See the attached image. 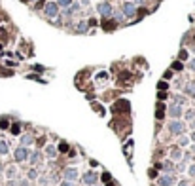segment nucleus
Here are the masks:
<instances>
[{
    "label": "nucleus",
    "instance_id": "nucleus-29",
    "mask_svg": "<svg viewBox=\"0 0 195 186\" xmlns=\"http://www.w3.org/2000/svg\"><path fill=\"white\" fill-rule=\"evenodd\" d=\"M178 186H190V182H188V181H180V182H178Z\"/></svg>",
    "mask_w": 195,
    "mask_h": 186
},
{
    "label": "nucleus",
    "instance_id": "nucleus-34",
    "mask_svg": "<svg viewBox=\"0 0 195 186\" xmlns=\"http://www.w3.org/2000/svg\"><path fill=\"white\" fill-rule=\"evenodd\" d=\"M0 51H2V46H0ZM0 55H2V53H0Z\"/></svg>",
    "mask_w": 195,
    "mask_h": 186
},
{
    "label": "nucleus",
    "instance_id": "nucleus-33",
    "mask_svg": "<svg viewBox=\"0 0 195 186\" xmlns=\"http://www.w3.org/2000/svg\"><path fill=\"white\" fill-rule=\"evenodd\" d=\"M191 139H193V141H195V133H191Z\"/></svg>",
    "mask_w": 195,
    "mask_h": 186
},
{
    "label": "nucleus",
    "instance_id": "nucleus-20",
    "mask_svg": "<svg viewBox=\"0 0 195 186\" xmlns=\"http://www.w3.org/2000/svg\"><path fill=\"white\" fill-rule=\"evenodd\" d=\"M184 59H188V51H186V50H182V51H180V63H182Z\"/></svg>",
    "mask_w": 195,
    "mask_h": 186
},
{
    "label": "nucleus",
    "instance_id": "nucleus-8",
    "mask_svg": "<svg viewBox=\"0 0 195 186\" xmlns=\"http://www.w3.org/2000/svg\"><path fill=\"white\" fill-rule=\"evenodd\" d=\"M99 14L104 15V17H108V15H112V8H110V4H99Z\"/></svg>",
    "mask_w": 195,
    "mask_h": 186
},
{
    "label": "nucleus",
    "instance_id": "nucleus-16",
    "mask_svg": "<svg viewBox=\"0 0 195 186\" xmlns=\"http://www.w3.org/2000/svg\"><path fill=\"white\" fill-rule=\"evenodd\" d=\"M0 154H8V146L4 141H0Z\"/></svg>",
    "mask_w": 195,
    "mask_h": 186
},
{
    "label": "nucleus",
    "instance_id": "nucleus-6",
    "mask_svg": "<svg viewBox=\"0 0 195 186\" xmlns=\"http://www.w3.org/2000/svg\"><path fill=\"white\" fill-rule=\"evenodd\" d=\"M59 12V6L55 4V2H49V4H45V14L49 15V17H55Z\"/></svg>",
    "mask_w": 195,
    "mask_h": 186
},
{
    "label": "nucleus",
    "instance_id": "nucleus-9",
    "mask_svg": "<svg viewBox=\"0 0 195 186\" xmlns=\"http://www.w3.org/2000/svg\"><path fill=\"white\" fill-rule=\"evenodd\" d=\"M135 12H136V8H135V4H131V2H127V4L123 6V14L127 15V17L135 15Z\"/></svg>",
    "mask_w": 195,
    "mask_h": 186
},
{
    "label": "nucleus",
    "instance_id": "nucleus-11",
    "mask_svg": "<svg viewBox=\"0 0 195 186\" xmlns=\"http://www.w3.org/2000/svg\"><path fill=\"white\" fill-rule=\"evenodd\" d=\"M186 93H188V95H191V97H195V82H190L186 86Z\"/></svg>",
    "mask_w": 195,
    "mask_h": 186
},
{
    "label": "nucleus",
    "instance_id": "nucleus-28",
    "mask_svg": "<svg viewBox=\"0 0 195 186\" xmlns=\"http://www.w3.org/2000/svg\"><path fill=\"white\" fill-rule=\"evenodd\" d=\"M59 150H61V152H66V150H68V146H66V144H64V142H63V144L59 146Z\"/></svg>",
    "mask_w": 195,
    "mask_h": 186
},
{
    "label": "nucleus",
    "instance_id": "nucleus-7",
    "mask_svg": "<svg viewBox=\"0 0 195 186\" xmlns=\"http://www.w3.org/2000/svg\"><path fill=\"white\" fill-rule=\"evenodd\" d=\"M169 116H171V118H180L182 116V108L180 106H178V104H173V106H171V108H169Z\"/></svg>",
    "mask_w": 195,
    "mask_h": 186
},
{
    "label": "nucleus",
    "instance_id": "nucleus-13",
    "mask_svg": "<svg viewBox=\"0 0 195 186\" xmlns=\"http://www.w3.org/2000/svg\"><path fill=\"white\" fill-rule=\"evenodd\" d=\"M28 158H30V161H32V164H38V161L42 159V154H40V152H34V154H32V156H28Z\"/></svg>",
    "mask_w": 195,
    "mask_h": 186
},
{
    "label": "nucleus",
    "instance_id": "nucleus-31",
    "mask_svg": "<svg viewBox=\"0 0 195 186\" xmlns=\"http://www.w3.org/2000/svg\"><path fill=\"white\" fill-rule=\"evenodd\" d=\"M190 67H191V68H193V70H195V59H193V61H191V63H190Z\"/></svg>",
    "mask_w": 195,
    "mask_h": 186
},
{
    "label": "nucleus",
    "instance_id": "nucleus-1",
    "mask_svg": "<svg viewBox=\"0 0 195 186\" xmlns=\"http://www.w3.org/2000/svg\"><path fill=\"white\" fill-rule=\"evenodd\" d=\"M15 161H25V159H28V156H30V152H28L27 146H19L17 150H15Z\"/></svg>",
    "mask_w": 195,
    "mask_h": 186
},
{
    "label": "nucleus",
    "instance_id": "nucleus-3",
    "mask_svg": "<svg viewBox=\"0 0 195 186\" xmlns=\"http://www.w3.org/2000/svg\"><path fill=\"white\" fill-rule=\"evenodd\" d=\"M97 181H99V177H97V173H93V171H89V173L83 175V182H85L87 186H93Z\"/></svg>",
    "mask_w": 195,
    "mask_h": 186
},
{
    "label": "nucleus",
    "instance_id": "nucleus-18",
    "mask_svg": "<svg viewBox=\"0 0 195 186\" xmlns=\"http://www.w3.org/2000/svg\"><path fill=\"white\" fill-rule=\"evenodd\" d=\"M182 68H184V67H182L180 61H174V63H173V70H182Z\"/></svg>",
    "mask_w": 195,
    "mask_h": 186
},
{
    "label": "nucleus",
    "instance_id": "nucleus-19",
    "mask_svg": "<svg viewBox=\"0 0 195 186\" xmlns=\"http://www.w3.org/2000/svg\"><path fill=\"white\" fill-rule=\"evenodd\" d=\"M186 118L188 120H193L195 118V110H188V112H186Z\"/></svg>",
    "mask_w": 195,
    "mask_h": 186
},
{
    "label": "nucleus",
    "instance_id": "nucleus-26",
    "mask_svg": "<svg viewBox=\"0 0 195 186\" xmlns=\"http://www.w3.org/2000/svg\"><path fill=\"white\" fill-rule=\"evenodd\" d=\"M12 133H15V135H17V133H19V125H17V123H15V125L12 127Z\"/></svg>",
    "mask_w": 195,
    "mask_h": 186
},
{
    "label": "nucleus",
    "instance_id": "nucleus-32",
    "mask_svg": "<svg viewBox=\"0 0 195 186\" xmlns=\"http://www.w3.org/2000/svg\"><path fill=\"white\" fill-rule=\"evenodd\" d=\"M21 186H28V182H27V181H23V182H21Z\"/></svg>",
    "mask_w": 195,
    "mask_h": 186
},
{
    "label": "nucleus",
    "instance_id": "nucleus-2",
    "mask_svg": "<svg viewBox=\"0 0 195 186\" xmlns=\"http://www.w3.org/2000/svg\"><path fill=\"white\" fill-rule=\"evenodd\" d=\"M169 129H171L173 133H176V135H182V133H184V123L178 122V120H174V122H171Z\"/></svg>",
    "mask_w": 195,
    "mask_h": 186
},
{
    "label": "nucleus",
    "instance_id": "nucleus-17",
    "mask_svg": "<svg viewBox=\"0 0 195 186\" xmlns=\"http://www.w3.org/2000/svg\"><path fill=\"white\" fill-rule=\"evenodd\" d=\"M21 142H23V144H30V142H32V137H30V135H25V137L21 139Z\"/></svg>",
    "mask_w": 195,
    "mask_h": 186
},
{
    "label": "nucleus",
    "instance_id": "nucleus-12",
    "mask_svg": "<svg viewBox=\"0 0 195 186\" xmlns=\"http://www.w3.org/2000/svg\"><path fill=\"white\" fill-rule=\"evenodd\" d=\"M171 158H173L174 161H178V159L182 158V152H180L178 148H173V152H171Z\"/></svg>",
    "mask_w": 195,
    "mask_h": 186
},
{
    "label": "nucleus",
    "instance_id": "nucleus-25",
    "mask_svg": "<svg viewBox=\"0 0 195 186\" xmlns=\"http://www.w3.org/2000/svg\"><path fill=\"white\" fill-rule=\"evenodd\" d=\"M70 2H72V0H59L61 6H70Z\"/></svg>",
    "mask_w": 195,
    "mask_h": 186
},
{
    "label": "nucleus",
    "instance_id": "nucleus-15",
    "mask_svg": "<svg viewBox=\"0 0 195 186\" xmlns=\"http://www.w3.org/2000/svg\"><path fill=\"white\" fill-rule=\"evenodd\" d=\"M55 152H57V150H55V146H47V148H45V154H47V156H49V158H53V156H55Z\"/></svg>",
    "mask_w": 195,
    "mask_h": 186
},
{
    "label": "nucleus",
    "instance_id": "nucleus-22",
    "mask_svg": "<svg viewBox=\"0 0 195 186\" xmlns=\"http://www.w3.org/2000/svg\"><path fill=\"white\" fill-rule=\"evenodd\" d=\"M188 144V137H180V146H186Z\"/></svg>",
    "mask_w": 195,
    "mask_h": 186
},
{
    "label": "nucleus",
    "instance_id": "nucleus-23",
    "mask_svg": "<svg viewBox=\"0 0 195 186\" xmlns=\"http://www.w3.org/2000/svg\"><path fill=\"white\" fill-rule=\"evenodd\" d=\"M188 173H190L191 177H195V165H190V169H188Z\"/></svg>",
    "mask_w": 195,
    "mask_h": 186
},
{
    "label": "nucleus",
    "instance_id": "nucleus-30",
    "mask_svg": "<svg viewBox=\"0 0 195 186\" xmlns=\"http://www.w3.org/2000/svg\"><path fill=\"white\" fill-rule=\"evenodd\" d=\"M61 186H74V182H68V181H64V182H63V184H61Z\"/></svg>",
    "mask_w": 195,
    "mask_h": 186
},
{
    "label": "nucleus",
    "instance_id": "nucleus-5",
    "mask_svg": "<svg viewBox=\"0 0 195 186\" xmlns=\"http://www.w3.org/2000/svg\"><path fill=\"white\" fill-rule=\"evenodd\" d=\"M64 179H66L68 182L76 181V179H78V169H74V167H68V169H64Z\"/></svg>",
    "mask_w": 195,
    "mask_h": 186
},
{
    "label": "nucleus",
    "instance_id": "nucleus-14",
    "mask_svg": "<svg viewBox=\"0 0 195 186\" xmlns=\"http://www.w3.org/2000/svg\"><path fill=\"white\" fill-rule=\"evenodd\" d=\"M165 106H163V104H159V106H157V110H155V116H157V118H163V116H165Z\"/></svg>",
    "mask_w": 195,
    "mask_h": 186
},
{
    "label": "nucleus",
    "instance_id": "nucleus-21",
    "mask_svg": "<svg viewBox=\"0 0 195 186\" xmlns=\"http://www.w3.org/2000/svg\"><path fill=\"white\" fill-rule=\"evenodd\" d=\"M157 87H159V91H161V89H167V82H159Z\"/></svg>",
    "mask_w": 195,
    "mask_h": 186
},
{
    "label": "nucleus",
    "instance_id": "nucleus-10",
    "mask_svg": "<svg viewBox=\"0 0 195 186\" xmlns=\"http://www.w3.org/2000/svg\"><path fill=\"white\" fill-rule=\"evenodd\" d=\"M159 184H161V186H171V184H174V177H173V175H165V177L159 179Z\"/></svg>",
    "mask_w": 195,
    "mask_h": 186
},
{
    "label": "nucleus",
    "instance_id": "nucleus-27",
    "mask_svg": "<svg viewBox=\"0 0 195 186\" xmlns=\"http://www.w3.org/2000/svg\"><path fill=\"white\" fill-rule=\"evenodd\" d=\"M110 23H112V21H106V23H104V29H106V31H110V29L114 27V25H110Z\"/></svg>",
    "mask_w": 195,
    "mask_h": 186
},
{
    "label": "nucleus",
    "instance_id": "nucleus-24",
    "mask_svg": "<svg viewBox=\"0 0 195 186\" xmlns=\"http://www.w3.org/2000/svg\"><path fill=\"white\" fill-rule=\"evenodd\" d=\"M28 179H36V171H34V169L28 171Z\"/></svg>",
    "mask_w": 195,
    "mask_h": 186
},
{
    "label": "nucleus",
    "instance_id": "nucleus-4",
    "mask_svg": "<svg viewBox=\"0 0 195 186\" xmlns=\"http://www.w3.org/2000/svg\"><path fill=\"white\" fill-rule=\"evenodd\" d=\"M131 108V104H129V101L125 99H119L118 103L114 104V112H119V110H129Z\"/></svg>",
    "mask_w": 195,
    "mask_h": 186
}]
</instances>
